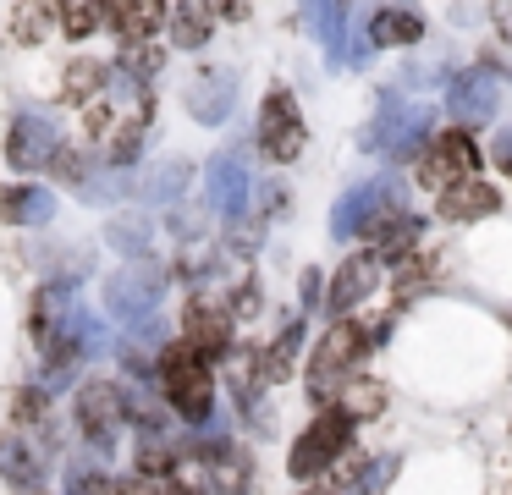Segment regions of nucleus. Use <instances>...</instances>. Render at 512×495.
Listing matches in <instances>:
<instances>
[{
  "label": "nucleus",
  "instance_id": "nucleus-35",
  "mask_svg": "<svg viewBox=\"0 0 512 495\" xmlns=\"http://www.w3.org/2000/svg\"><path fill=\"white\" fill-rule=\"evenodd\" d=\"M259 308V292L254 286H237V297H232V314H254Z\"/></svg>",
  "mask_w": 512,
  "mask_h": 495
},
{
  "label": "nucleus",
  "instance_id": "nucleus-20",
  "mask_svg": "<svg viewBox=\"0 0 512 495\" xmlns=\"http://www.w3.org/2000/svg\"><path fill=\"white\" fill-rule=\"evenodd\" d=\"M0 473H6L17 490H34L39 473H45V462H39V451L28 446L23 435H0Z\"/></svg>",
  "mask_w": 512,
  "mask_h": 495
},
{
  "label": "nucleus",
  "instance_id": "nucleus-3",
  "mask_svg": "<svg viewBox=\"0 0 512 495\" xmlns=\"http://www.w3.org/2000/svg\"><path fill=\"white\" fill-rule=\"evenodd\" d=\"M353 446V418L336 407V413H320L309 429H303L298 440H292V457H287V468L298 473V479H314V473H325L342 451Z\"/></svg>",
  "mask_w": 512,
  "mask_h": 495
},
{
  "label": "nucleus",
  "instance_id": "nucleus-30",
  "mask_svg": "<svg viewBox=\"0 0 512 495\" xmlns=\"http://www.w3.org/2000/svg\"><path fill=\"white\" fill-rule=\"evenodd\" d=\"M182 187H188V165L171 160V165H160V171H149L144 193H149V198H160V204H171V198H177Z\"/></svg>",
  "mask_w": 512,
  "mask_h": 495
},
{
  "label": "nucleus",
  "instance_id": "nucleus-38",
  "mask_svg": "<svg viewBox=\"0 0 512 495\" xmlns=\"http://www.w3.org/2000/svg\"><path fill=\"white\" fill-rule=\"evenodd\" d=\"M215 6H221L232 22H248V0H215Z\"/></svg>",
  "mask_w": 512,
  "mask_h": 495
},
{
  "label": "nucleus",
  "instance_id": "nucleus-19",
  "mask_svg": "<svg viewBox=\"0 0 512 495\" xmlns=\"http://www.w3.org/2000/svg\"><path fill=\"white\" fill-rule=\"evenodd\" d=\"M0 215L12 226H45L56 215V198L45 187H0Z\"/></svg>",
  "mask_w": 512,
  "mask_h": 495
},
{
  "label": "nucleus",
  "instance_id": "nucleus-26",
  "mask_svg": "<svg viewBox=\"0 0 512 495\" xmlns=\"http://www.w3.org/2000/svg\"><path fill=\"white\" fill-rule=\"evenodd\" d=\"M336 407H342L347 418H375L380 407H386V391H380V380H347L342 391H336Z\"/></svg>",
  "mask_w": 512,
  "mask_h": 495
},
{
  "label": "nucleus",
  "instance_id": "nucleus-34",
  "mask_svg": "<svg viewBox=\"0 0 512 495\" xmlns=\"http://www.w3.org/2000/svg\"><path fill=\"white\" fill-rule=\"evenodd\" d=\"M17 418H23V424L45 418V391H23V396H17Z\"/></svg>",
  "mask_w": 512,
  "mask_h": 495
},
{
  "label": "nucleus",
  "instance_id": "nucleus-18",
  "mask_svg": "<svg viewBox=\"0 0 512 495\" xmlns=\"http://www.w3.org/2000/svg\"><path fill=\"white\" fill-rule=\"evenodd\" d=\"M496 204H501L496 187H490V182H474V176L441 193V215H446V220H485Z\"/></svg>",
  "mask_w": 512,
  "mask_h": 495
},
{
  "label": "nucleus",
  "instance_id": "nucleus-39",
  "mask_svg": "<svg viewBox=\"0 0 512 495\" xmlns=\"http://www.w3.org/2000/svg\"><path fill=\"white\" fill-rule=\"evenodd\" d=\"M155 495H199V490H188V484H160Z\"/></svg>",
  "mask_w": 512,
  "mask_h": 495
},
{
  "label": "nucleus",
  "instance_id": "nucleus-27",
  "mask_svg": "<svg viewBox=\"0 0 512 495\" xmlns=\"http://www.w3.org/2000/svg\"><path fill=\"white\" fill-rule=\"evenodd\" d=\"M210 479H215V495H243L248 490V457L221 446V457L210 462Z\"/></svg>",
  "mask_w": 512,
  "mask_h": 495
},
{
  "label": "nucleus",
  "instance_id": "nucleus-33",
  "mask_svg": "<svg viewBox=\"0 0 512 495\" xmlns=\"http://www.w3.org/2000/svg\"><path fill=\"white\" fill-rule=\"evenodd\" d=\"M100 22H105V0H83V6L67 11V33H72V39H89Z\"/></svg>",
  "mask_w": 512,
  "mask_h": 495
},
{
  "label": "nucleus",
  "instance_id": "nucleus-16",
  "mask_svg": "<svg viewBox=\"0 0 512 495\" xmlns=\"http://www.w3.org/2000/svg\"><path fill=\"white\" fill-rule=\"evenodd\" d=\"M232 94H237V83L226 72H204L188 83V110L215 127V121H226V110H232Z\"/></svg>",
  "mask_w": 512,
  "mask_h": 495
},
{
  "label": "nucleus",
  "instance_id": "nucleus-31",
  "mask_svg": "<svg viewBox=\"0 0 512 495\" xmlns=\"http://www.w3.org/2000/svg\"><path fill=\"white\" fill-rule=\"evenodd\" d=\"M138 468L144 473H166L171 468V446L160 429H138Z\"/></svg>",
  "mask_w": 512,
  "mask_h": 495
},
{
  "label": "nucleus",
  "instance_id": "nucleus-40",
  "mask_svg": "<svg viewBox=\"0 0 512 495\" xmlns=\"http://www.w3.org/2000/svg\"><path fill=\"white\" fill-rule=\"evenodd\" d=\"M303 495H336V490H303Z\"/></svg>",
  "mask_w": 512,
  "mask_h": 495
},
{
  "label": "nucleus",
  "instance_id": "nucleus-23",
  "mask_svg": "<svg viewBox=\"0 0 512 495\" xmlns=\"http://www.w3.org/2000/svg\"><path fill=\"white\" fill-rule=\"evenodd\" d=\"M105 83H111V66H105V61H72L61 94H67V105H94Z\"/></svg>",
  "mask_w": 512,
  "mask_h": 495
},
{
  "label": "nucleus",
  "instance_id": "nucleus-29",
  "mask_svg": "<svg viewBox=\"0 0 512 495\" xmlns=\"http://www.w3.org/2000/svg\"><path fill=\"white\" fill-rule=\"evenodd\" d=\"M105 237H111L122 253H133V259H144V253H149V220H138V215H127V220H111V231H105Z\"/></svg>",
  "mask_w": 512,
  "mask_h": 495
},
{
  "label": "nucleus",
  "instance_id": "nucleus-1",
  "mask_svg": "<svg viewBox=\"0 0 512 495\" xmlns=\"http://www.w3.org/2000/svg\"><path fill=\"white\" fill-rule=\"evenodd\" d=\"M160 385H166V402L177 407L188 424H204L215 413V380H210V358H204L193 341L160 352Z\"/></svg>",
  "mask_w": 512,
  "mask_h": 495
},
{
  "label": "nucleus",
  "instance_id": "nucleus-17",
  "mask_svg": "<svg viewBox=\"0 0 512 495\" xmlns=\"http://www.w3.org/2000/svg\"><path fill=\"white\" fill-rule=\"evenodd\" d=\"M391 473H397V457H358V462H347L342 473H336V490L342 495H386V484H391Z\"/></svg>",
  "mask_w": 512,
  "mask_h": 495
},
{
  "label": "nucleus",
  "instance_id": "nucleus-7",
  "mask_svg": "<svg viewBox=\"0 0 512 495\" xmlns=\"http://www.w3.org/2000/svg\"><path fill=\"white\" fill-rule=\"evenodd\" d=\"M160 292H166V281H160V270H149V264H138V270H122L111 286H105V303H111L116 325H149V314H155Z\"/></svg>",
  "mask_w": 512,
  "mask_h": 495
},
{
  "label": "nucleus",
  "instance_id": "nucleus-21",
  "mask_svg": "<svg viewBox=\"0 0 512 495\" xmlns=\"http://www.w3.org/2000/svg\"><path fill=\"white\" fill-rule=\"evenodd\" d=\"M210 28H215L210 0H177V17H171V39H177L182 50H199V44L210 39Z\"/></svg>",
  "mask_w": 512,
  "mask_h": 495
},
{
  "label": "nucleus",
  "instance_id": "nucleus-32",
  "mask_svg": "<svg viewBox=\"0 0 512 495\" xmlns=\"http://www.w3.org/2000/svg\"><path fill=\"white\" fill-rule=\"evenodd\" d=\"M380 237V259H391V253H408L413 248V237H419V220H397V226H386V231H375Z\"/></svg>",
  "mask_w": 512,
  "mask_h": 495
},
{
  "label": "nucleus",
  "instance_id": "nucleus-13",
  "mask_svg": "<svg viewBox=\"0 0 512 495\" xmlns=\"http://www.w3.org/2000/svg\"><path fill=\"white\" fill-rule=\"evenodd\" d=\"M182 330H188L182 341H193L204 358H221V352H232V314H221V308L204 303V297H193V303H188Z\"/></svg>",
  "mask_w": 512,
  "mask_h": 495
},
{
  "label": "nucleus",
  "instance_id": "nucleus-8",
  "mask_svg": "<svg viewBox=\"0 0 512 495\" xmlns=\"http://www.w3.org/2000/svg\"><path fill=\"white\" fill-rule=\"evenodd\" d=\"M397 209V187H386V182H369V187H353V193L336 204V215H331V231L336 237H375L380 231V220Z\"/></svg>",
  "mask_w": 512,
  "mask_h": 495
},
{
  "label": "nucleus",
  "instance_id": "nucleus-15",
  "mask_svg": "<svg viewBox=\"0 0 512 495\" xmlns=\"http://www.w3.org/2000/svg\"><path fill=\"white\" fill-rule=\"evenodd\" d=\"M105 22H111L127 44H144L149 33L166 22V0H105Z\"/></svg>",
  "mask_w": 512,
  "mask_h": 495
},
{
  "label": "nucleus",
  "instance_id": "nucleus-9",
  "mask_svg": "<svg viewBox=\"0 0 512 495\" xmlns=\"http://www.w3.org/2000/svg\"><path fill=\"white\" fill-rule=\"evenodd\" d=\"M479 165V149L468 132H446V138H435L430 149H424V165H419V182L424 187H457L468 182Z\"/></svg>",
  "mask_w": 512,
  "mask_h": 495
},
{
  "label": "nucleus",
  "instance_id": "nucleus-10",
  "mask_svg": "<svg viewBox=\"0 0 512 495\" xmlns=\"http://www.w3.org/2000/svg\"><path fill=\"white\" fill-rule=\"evenodd\" d=\"M259 149L270 160H298L303 154V121H298V105H292L287 88H276L265 99V110H259Z\"/></svg>",
  "mask_w": 512,
  "mask_h": 495
},
{
  "label": "nucleus",
  "instance_id": "nucleus-28",
  "mask_svg": "<svg viewBox=\"0 0 512 495\" xmlns=\"http://www.w3.org/2000/svg\"><path fill=\"white\" fill-rule=\"evenodd\" d=\"M303 17H309V28H320V39L331 44V55H342V11H336L331 0H303Z\"/></svg>",
  "mask_w": 512,
  "mask_h": 495
},
{
  "label": "nucleus",
  "instance_id": "nucleus-6",
  "mask_svg": "<svg viewBox=\"0 0 512 495\" xmlns=\"http://www.w3.org/2000/svg\"><path fill=\"white\" fill-rule=\"evenodd\" d=\"M204 193H210V209H221L232 226H243L248 209H254V176L237 154H215L210 171H204Z\"/></svg>",
  "mask_w": 512,
  "mask_h": 495
},
{
  "label": "nucleus",
  "instance_id": "nucleus-24",
  "mask_svg": "<svg viewBox=\"0 0 512 495\" xmlns=\"http://www.w3.org/2000/svg\"><path fill=\"white\" fill-rule=\"evenodd\" d=\"M56 22H67V11H61V0H23V11H17V39L39 44L56 33Z\"/></svg>",
  "mask_w": 512,
  "mask_h": 495
},
{
  "label": "nucleus",
  "instance_id": "nucleus-36",
  "mask_svg": "<svg viewBox=\"0 0 512 495\" xmlns=\"http://www.w3.org/2000/svg\"><path fill=\"white\" fill-rule=\"evenodd\" d=\"M100 495H149V490L133 479H111V484H100Z\"/></svg>",
  "mask_w": 512,
  "mask_h": 495
},
{
  "label": "nucleus",
  "instance_id": "nucleus-11",
  "mask_svg": "<svg viewBox=\"0 0 512 495\" xmlns=\"http://www.w3.org/2000/svg\"><path fill=\"white\" fill-rule=\"evenodd\" d=\"M61 149L56 138V121L39 116V110H23V116L12 121V138H6V160L17 165V171H39V165H50Z\"/></svg>",
  "mask_w": 512,
  "mask_h": 495
},
{
  "label": "nucleus",
  "instance_id": "nucleus-12",
  "mask_svg": "<svg viewBox=\"0 0 512 495\" xmlns=\"http://www.w3.org/2000/svg\"><path fill=\"white\" fill-rule=\"evenodd\" d=\"M380 281H386V259H380V253H353V259L336 270L331 292H325V308H331V319L347 314L353 303H364V297L375 292Z\"/></svg>",
  "mask_w": 512,
  "mask_h": 495
},
{
  "label": "nucleus",
  "instance_id": "nucleus-14",
  "mask_svg": "<svg viewBox=\"0 0 512 495\" xmlns=\"http://www.w3.org/2000/svg\"><path fill=\"white\" fill-rule=\"evenodd\" d=\"M446 105H452L457 121L479 127V121L496 110V83H490V72H463V77H452V88H446Z\"/></svg>",
  "mask_w": 512,
  "mask_h": 495
},
{
  "label": "nucleus",
  "instance_id": "nucleus-4",
  "mask_svg": "<svg viewBox=\"0 0 512 495\" xmlns=\"http://www.w3.org/2000/svg\"><path fill=\"white\" fill-rule=\"evenodd\" d=\"M430 143V105H402V99H380L375 121V149L386 160H413Z\"/></svg>",
  "mask_w": 512,
  "mask_h": 495
},
{
  "label": "nucleus",
  "instance_id": "nucleus-22",
  "mask_svg": "<svg viewBox=\"0 0 512 495\" xmlns=\"http://www.w3.org/2000/svg\"><path fill=\"white\" fill-rule=\"evenodd\" d=\"M424 33V17H413V11L402 6H380L375 17H369V39L375 44H413Z\"/></svg>",
  "mask_w": 512,
  "mask_h": 495
},
{
  "label": "nucleus",
  "instance_id": "nucleus-2",
  "mask_svg": "<svg viewBox=\"0 0 512 495\" xmlns=\"http://www.w3.org/2000/svg\"><path fill=\"white\" fill-rule=\"evenodd\" d=\"M375 347L369 341V319H336V330L314 347V363H309V396L314 402H336L347 380H353V363Z\"/></svg>",
  "mask_w": 512,
  "mask_h": 495
},
{
  "label": "nucleus",
  "instance_id": "nucleus-25",
  "mask_svg": "<svg viewBox=\"0 0 512 495\" xmlns=\"http://www.w3.org/2000/svg\"><path fill=\"white\" fill-rule=\"evenodd\" d=\"M298 347H303V325L292 319L276 341L265 347V380H292V363H298Z\"/></svg>",
  "mask_w": 512,
  "mask_h": 495
},
{
  "label": "nucleus",
  "instance_id": "nucleus-5",
  "mask_svg": "<svg viewBox=\"0 0 512 495\" xmlns=\"http://www.w3.org/2000/svg\"><path fill=\"white\" fill-rule=\"evenodd\" d=\"M122 424H127V396L116 391L111 380L83 385V391H78V429L89 435V446L111 451L116 435H122Z\"/></svg>",
  "mask_w": 512,
  "mask_h": 495
},
{
  "label": "nucleus",
  "instance_id": "nucleus-37",
  "mask_svg": "<svg viewBox=\"0 0 512 495\" xmlns=\"http://www.w3.org/2000/svg\"><path fill=\"white\" fill-rule=\"evenodd\" d=\"M496 165H501V171L512 176V127H507V132H501V138H496Z\"/></svg>",
  "mask_w": 512,
  "mask_h": 495
}]
</instances>
